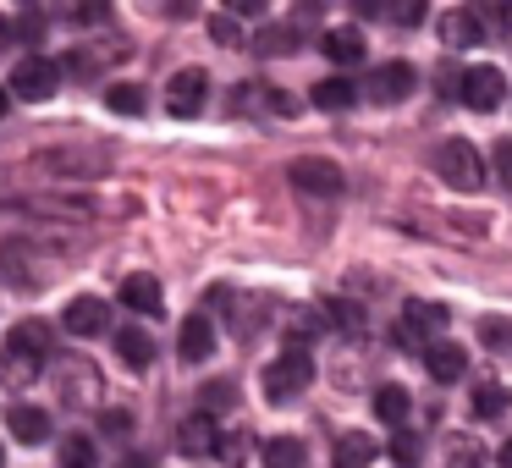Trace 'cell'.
<instances>
[{"label":"cell","instance_id":"6da1fadb","mask_svg":"<svg viewBox=\"0 0 512 468\" xmlns=\"http://www.w3.org/2000/svg\"><path fill=\"white\" fill-rule=\"evenodd\" d=\"M45 347H50V331L39 320H23L12 336H6V358H0V369H6V380L12 386H34L39 369H45Z\"/></svg>","mask_w":512,"mask_h":468},{"label":"cell","instance_id":"7a4b0ae2","mask_svg":"<svg viewBox=\"0 0 512 468\" xmlns=\"http://www.w3.org/2000/svg\"><path fill=\"white\" fill-rule=\"evenodd\" d=\"M309 380H314V353L309 347H287V353L259 375V386H265L270 402H292L298 391H309Z\"/></svg>","mask_w":512,"mask_h":468},{"label":"cell","instance_id":"3957f363","mask_svg":"<svg viewBox=\"0 0 512 468\" xmlns=\"http://www.w3.org/2000/svg\"><path fill=\"white\" fill-rule=\"evenodd\" d=\"M287 182L298 193H309V199H342V188H347L342 166H336V160H325V155H298L287 166Z\"/></svg>","mask_w":512,"mask_h":468},{"label":"cell","instance_id":"277c9868","mask_svg":"<svg viewBox=\"0 0 512 468\" xmlns=\"http://www.w3.org/2000/svg\"><path fill=\"white\" fill-rule=\"evenodd\" d=\"M435 171H441L452 188H463V193L485 188V166H479V149L468 144V138H446V144L435 149Z\"/></svg>","mask_w":512,"mask_h":468},{"label":"cell","instance_id":"5b68a950","mask_svg":"<svg viewBox=\"0 0 512 468\" xmlns=\"http://www.w3.org/2000/svg\"><path fill=\"white\" fill-rule=\"evenodd\" d=\"M452 325V314L441 309V303H408L402 309V325H397V342L413 347V353H424V347H435V336Z\"/></svg>","mask_w":512,"mask_h":468},{"label":"cell","instance_id":"8992f818","mask_svg":"<svg viewBox=\"0 0 512 468\" xmlns=\"http://www.w3.org/2000/svg\"><path fill=\"white\" fill-rule=\"evenodd\" d=\"M12 89H17V100L45 105L50 94L61 89V67H56V61H45V56H23V61H17V72H12Z\"/></svg>","mask_w":512,"mask_h":468},{"label":"cell","instance_id":"52a82bcc","mask_svg":"<svg viewBox=\"0 0 512 468\" xmlns=\"http://www.w3.org/2000/svg\"><path fill=\"white\" fill-rule=\"evenodd\" d=\"M204 100H210V72H204V67H188V72H177V78H171V89H166V111L177 116V122L199 116V111H204Z\"/></svg>","mask_w":512,"mask_h":468},{"label":"cell","instance_id":"ba28073f","mask_svg":"<svg viewBox=\"0 0 512 468\" xmlns=\"http://www.w3.org/2000/svg\"><path fill=\"white\" fill-rule=\"evenodd\" d=\"M413 83H419V72H413L408 61H386V67L369 72L364 89H369V100H375V105H402L413 94Z\"/></svg>","mask_w":512,"mask_h":468},{"label":"cell","instance_id":"9c48e42d","mask_svg":"<svg viewBox=\"0 0 512 468\" xmlns=\"http://www.w3.org/2000/svg\"><path fill=\"white\" fill-rule=\"evenodd\" d=\"M501 94H507L501 67H485V61H479V67L463 72V100H468V111H496Z\"/></svg>","mask_w":512,"mask_h":468},{"label":"cell","instance_id":"30bf717a","mask_svg":"<svg viewBox=\"0 0 512 468\" xmlns=\"http://www.w3.org/2000/svg\"><path fill=\"white\" fill-rule=\"evenodd\" d=\"M177 446H182L188 457H210V452H221V435H215V419H210V408L188 413V419L177 424Z\"/></svg>","mask_w":512,"mask_h":468},{"label":"cell","instance_id":"8fae6325","mask_svg":"<svg viewBox=\"0 0 512 468\" xmlns=\"http://www.w3.org/2000/svg\"><path fill=\"white\" fill-rule=\"evenodd\" d=\"M6 430H12L23 446H45L50 441V413L34 408V402H17V408L6 413Z\"/></svg>","mask_w":512,"mask_h":468},{"label":"cell","instance_id":"7c38bea8","mask_svg":"<svg viewBox=\"0 0 512 468\" xmlns=\"http://www.w3.org/2000/svg\"><path fill=\"white\" fill-rule=\"evenodd\" d=\"M232 111H270V116H292L298 105H292L287 94H276L270 83H243V89L232 94Z\"/></svg>","mask_w":512,"mask_h":468},{"label":"cell","instance_id":"4fadbf2b","mask_svg":"<svg viewBox=\"0 0 512 468\" xmlns=\"http://www.w3.org/2000/svg\"><path fill=\"white\" fill-rule=\"evenodd\" d=\"M424 369H430V380H441V386H452V380H463L468 369V353L457 342H435L424 347Z\"/></svg>","mask_w":512,"mask_h":468},{"label":"cell","instance_id":"5bb4252c","mask_svg":"<svg viewBox=\"0 0 512 468\" xmlns=\"http://www.w3.org/2000/svg\"><path fill=\"white\" fill-rule=\"evenodd\" d=\"M320 50H325V61H336V67H358V61H364V34H358V28H325Z\"/></svg>","mask_w":512,"mask_h":468},{"label":"cell","instance_id":"9a60e30c","mask_svg":"<svg viewBox=\"0 0 512 468\" xmlns=\"http://www.w3.org/2000/svg\"><path fill=\"white\" fill-rule=\"evenodd\" d=\"M177 347H182V358H188V364H204V358L215 353V325L204 320V314H193V320H182V331H177Z\"/></svg>","mask_w":512,"mask_h":468},{"label":"cell","instance_id":"2e32d148","mask_svg":"<svg viewBox=\"0 0 512 468\" xmlns=\"http://www.w3.org/2000/svg\"><path fill=\"white\" fill-rule=\"evenodd\" d=\"M380 457V446L369 441L364 430H347L342 441H336V452H331V468H369Z\"/></svg>","mask_w":512,"mask_h":468},{"label":"cell","instance_id":"e0dca14e","mask_svg":"<svg viewBox=\"0 0 512 468\" xmlns=\"http://www.w3.org/2000/svg\"><path fill=\"white\" fill-rule=\"evenodd\" d=\"M160 298H166V292H160L155 276H127V281H122V303H127L133 314H149V320H155V314H160Z\"/></svg>","mask_w":512,"mask_h":468},{"label":"cell","instance_id":"ac0fdd59","mask_svg":"<svg viewBox=\"0 0 512 468\" xmlns=\"http://www.w3.org/2000/svg\"><path fill=\"white\" fill-rule=\"evenodd\" d=\"M479 39H485V23H479V12H446V17H441V45L468 50V45H479Z\"/></svg>","mask_w":512,"mask_h":468},{"label":"cell","instance_id":"d6986e66","mask_svg":"<svg viewBox=\"0 0 512 468\" xmlns=\"http://www.w3.org/2000/svg\"><path fill=\"white\" fill-rule=\"evenodd\" d=\"M67 331L72 336H100L105 331V303L100 298H72L67 303Z\"/></svg>","mask_w":512,"mask_h":468},{"label":"cell","instance_id":"ffe728a7","mask_svg":"<svg viewBox=\"0 0 512 468\" xmlns=\"http://www.w3.org/2000/svg\"><path fill=\"white\" fill-rule=\"evenodd\" d=\"M314 105H320V111H353V105H358V83L353 78H320V83H314Z\"/></svg>","mask_w":512,"mask_h":468},{"label":"cell","instance_id":"44dd1931","mask_svg":"<svg viewBox=\"0 0 512 468\" xmlns=\"http://www.w3.org/2000/svg\"><path fill=\"white\" fill-rule=\"evenodd\" d=\"M259 457H265V468H303L309 463V446H303L298 435H270Z\"/></svg>","mask_w":512,"mask_h":468},{"label":"cell","instance_id":"7402d4cb","mask_svg":"<svg viewBox=\"0 0 512 468\" xmlns=\"http://www.w3.org/2000/svg\"><path fill=\"white\" fill-rule=\"evenodd\" d=\"M116 353H122L127 369H149L155 364V342H149L138 325H127V331H116Z\"/></svg>","mask_w":512,"mask_h":468},{"label":"cell","instance_id":"603a6c76","mask_svg":"<svg viewBox=\"0 0 512 468\" xmlns=\"http://www.w3.org/2000/svg\"><path fill=\"white\" fill-rule=\"evenodd\" d=\"M61 397H67L72 408L94 402V397H100V375H94L89 364H67V386H61Z\"/></svg>","mask_w":512,"mask_h":468},{"label":"cell","instance_id":"cb8c5ba5","mask_svg":"<svg viewBox=\"0 0 512 468\" xmlns=\"http://www.w3.org/2000/svg\"><path fill=\"white\" fill-rule=\"evenodd\" d=\"M39 166H45V171H83V177H94L105 160L94 155V149H89V155H78V149H50V155H39Z\"/></svg>","mask_w":512,"mask_h":468},{"label":"cell","instance_id":"d4e9b609","mask_svg":"<svg viewBox=\"0 0 512 468\" xmlns=\"http://www.w3.org/2000/svg\"><path fill=\"white\" fill-rule=\"evenodd\" d=\"M375 413H380V424H402L413 413V397L402 386H380L375 391Z\"/></svg>","mask_w":512,"mask_h":468},{"label":"cell","instance_id":"484cf974","mask_svg":"<svg viewBox=\"0 0 512 468\" xmlns=\"http://www.w3.org/2000/svg\"><path fill=\"white\" fill-rule=\"evenodd\" d=\"M507 408H512V391L496 386V380H485V386L474 391V419H501Z\"/></svg>","mask_w":512,"mask_h":468},{"label":"cell","instance_id":"4316f807","mask_svg":"<svg viewBox=\"0 0 512 468\" xmlns=\"http://www.w3.org/2000/svg\"><path fill=\"white\" fill-rule=\"evenodd\" d=\"M100 463V446L89 435H61V468H94Z\"/></svg>","mask_w":512,"mask_h":468},{"label":"cell","instance_id":"83f0119b","mask_svg":"<svg viewBox=\"0 0 512 468\" xmlns=\"http://www.w3.org/2000/svg\"><path fill=\"white\" fill-rule=\"evenodd\" d=\"M105 111H116V116H138V111H144V94H138L133 83H111V89H105Z\"/></svg>","mask_w":512,"mask_h":468},{"label":"cell","instance_id":"f1b7e54d","mask_svg":"<svg viewBox=\"0 0 512 468\" xmlns=\"http://www.w3.org/2000/svg\"><path fill=\"white\" fill-rule=\"evenodd\" d=\"M259 56H287V50H298V34L292 28H265V34L254 39Z\"/></svg>","mask_w":512,"mask_h":468},{"label":"cell","instance_id":"f546056e","mask_svg":"<svg viewBox=\"0 0 512 468\" xmlns=\"http://www.w3.org/2000/svg\"><path fill=\"white\" fill-rule=\"evenodd\" d=\"M419 457H424V446H419V435H391V463L397 468H419Z\"/></svg>","mask_w":512,"mask_h":468},{"label":"cell","instance_id":"4dcf8cb0","mask_svg":"<svg viewBox=\"0 0 512 468\" xmlns=\"http://www.w3.org/2000/svg\"><path fill=\"white\" fill-rule=\"evenodd\" d=\"M210 34H215V45H226V50H237V45H248V39H243V28H237V17H232V12H221V17H210Z\"/></svg>","mask_w":512,"mask_h":468},{"label":"cell","instance_id":"1f68e13d","mask_svg":"<svg viewBox=\"0 0 512 468\" xmlns=\"http://www.w3.org/2000/svg\"><path fill=\"white\" fill-rule=\"evenodd\" d=\"M325 325H342V331H364V314L353 309V303H325Z\"/></svg>","mask_w":512,"mask_h":468},{"label":"cell","instance_id":"d6a6232c","mask_svg":"<svg viewBox=\"0 0 512 468\" xmlns=\"http://www.w3.org/2000/svg\"><path fill=\"white\" fill-rule=\"evenodd\" d=\"M17 34H23L28 45H39V39H45V17H39V12H23V17H17Z\"/></svg>","mask_w":512,"mask_h":468},{"label":"cell","instance_id":"836d02e7","mask_svg":"<svg viewBox=\"0 0 512 468\" xmlns=\"http://www.w3.org/2000/svg\"><path fill=\"white\" fill-rule=\"evenodd\" d=\"M243 452H248V446H243V435H221V452H215V457H221V463H243Z\"/></svg>","mask_w":512,"mask_h":468},{"label":"cell","instance_id":"e575fe53","mask_svg":"<svg viewBox=\"0 0 512 468\" xmlns=\"http://www.w3.org/2000/svg\"><path fill=\"white\" fill-rule=\"evenodd\" d=\"M452 468H479V452H474V446H452Z\"/></svg>","mask_w":512,"mask_h":468},{"label":"cell","instance_id":"d590c367","mask_svg":"<svg viewBox=\"0 0 512 468\" xmlns=\"http://www.w3.org/2000/svg\"><path fill=\"white\" fill-rule=\"evenodd\" d=\"M72 17H78V23H105V17H111V6H78Z\"/></svg>","mask_w":512,"mask_h":468},{"label":"cell","instance_id":"8d00e7d4","mask_svg":"<svg viewBox=\"0 0 512 468\" xmlns=\"http://www.w3.org/2000/svg\"><path fill=\"white\" fill-rule=\"evenodd\" d=\"M496 166H501V177H507V188H512V144H496Z\"/></svg>","mask_w":512,"mask_h":468},{"label":"cell","instance_id":"74e56055","mask_svg":"<svg viewBox=\"0 0 512 468\" xmlns=\"http://www.w3.org/2000/svg\"><path fill=\"white\" fill-rule=\"evenodd\" d=\"M259 12H265L259 0H232V17H259Z\"/></svg>","mask_w":512,"mask_h":468},{"label":"cell","instance_id":"f35d334b","mask_svg":"<svg viewBox=\"0 0 512 468\" xmlns=\"http://www.w3.org/2000/svg\"><path fill=\"white\" fill-rule=\"evenodd\" d=\"M6 45H12V23L0 17V56H6Z\"/></svg>","mask_w":512,"mask_h":468},{"label":"cell","instance_id":"ab89813d","mask_svg":"<svg viewBox=\"0 0 512 468\" xmlns=\"http://www.w3.org/2000/svg\"><path fill=\"white\" fill-rule=\"evenodd\" d=\"M501 468H512V435L501 441Z\"/></svg>","mask_w":512,"mask_h":468},{"label":"cell","instance_id":"60d3db41","mask_svg":"<svg viewBox=\"0 0 512 468\" xmlns=\"http://www.w3.org/2000/svg\"><path fill=\"white\" fill-rule=\"evenodd\" d=\"M12 111V89H0V116Z\"/></svg>","mask_w":512,"mask_h":468},{"label":"cell","instance_id":"b9f144b4","mask_svg":"<svg viewBox=\"0 0 512 468\" xmlns=\"http://www.w3.org/2000/svg\"><path fill=\"white\" fill-rule=\"evenodd\" d=\"M0 468H6V452H0Z\"/></svg>","mask_w":512,"mask_h":468}]
</instances>
